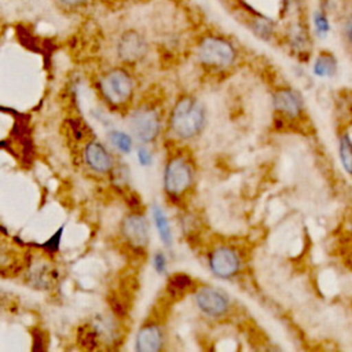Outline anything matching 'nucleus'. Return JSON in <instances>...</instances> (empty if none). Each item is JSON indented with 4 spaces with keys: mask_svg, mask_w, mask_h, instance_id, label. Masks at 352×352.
I'll list each match as a JSON object with an SVG mask.
<instances>
[{
    "mask_svg": "<svg viewBox=\"0 0 352 352\" xmlns=\"http://www.w3.org/2000/svg\"><path fill=\"white\" fill-rule=\"evenodd\" d=\"M205 124V104L194 95H180L169 110L168 129L179 140H191L199 136Z\"/></svg>",
    "mask_w": 352,
    "mask_h": 352,
    "instance_id": "obj_1",
    "label": "nucleus"
},
{
    "mask_svg": "<svg viewBox=\"0 0 352 352\" xmlns=\"http://www.w3.org/2000/svg\"><path fill=\"white\" fill-rule=\"evenodd\" d=\"M98 92L111 109L121 110L131 104L135 96V78L125 67H113L98 77Z\"/></svg>",
    "mask_w": 352,
    "mask_h": 352,
    "instance_id": "obj_2",
    "label": "nucleus"
},
{
    "mask_svg": "<svg viewBox=\"0 0 352 352\" xmlns=\"http://www.w3.org/2000/svg\"><path fill=\"white\" fill-rule=\"evenodd\" d=\"M195 170L191 158L182 150L170 153L162 172L165 195L172 201H180L194 186Z\"/></svg>",
    "mask_w": 352,
    "mask_h": 352,
    "instance_id": "obj_3",
    "label": "nucleus"
},
{
    "mask_svg": "<svg viewBox=\"0 0 352 352\" xmlns=\"http://www.w3.org/2000/svg\"><path fill=\"white\" fill-rule=\"evenodd\" d=\"M126 124L131 135L139 143H154L162 132L161 110L150 102L140 103L129 111Z\"/></svg>",
    "mask_w": 352,
    "mask_h": 352,
    "instance_id": "obj_4",
    "label": "nucleus"
},
{
    "mask_svg": "<svg viewBox=\"0 0 352 352\" xmlns=\"http://www.w3.org/2000/svg\"><path fill=\"white\" fill-rule=\"evenodd\" d=\"M197 56L201 65L213 70H224L234 65L236 51L230 41L217 36L204 37L197 48Z\"/></svg>",
    "mask_w": 352,
    "mask_h": 352,
    "instance_id": "obj_5",
    "label": "nucleus"
},
{
    "mask_svg": "<svg viewBox=\"0 0 352 352\" xmlns=\"http://www.w3.org/2000/svg\"><path fill=\"white\" fill-rule=\"evenodd\" d=\"M208 267L216 278L223 280L232 279L242 268L241 253L231 245H216L208 252Z\"/></svg>",
    "mask_w": 352,
    "mask_h": 352,
    "instance_id": "obj_6",
    "label": "nucleus"
},
{
    "mask_svg": "<svg viewBox=\"0 0 352 352\" xmlns=\"http://www.w3.org/2000/svg\"><path fill=\"white\" fill-rule=\"evenodd\" d=\"M194 302L198 311L210 319L224 318L231 309L228 294L210 285L194 287Z\"/></svg>",
    "mask_w": 352,
    "mask_h": 352,
    "instance_id": "obj_7",
    "label": "nucleus"
},
{
    "mask_svg": "<svg viewBox=\"0 0 352 352\" xmlns=\"http://www.w3.org/2000/svg\"><path fill=\"white\" fill-rule=\"evenodd\" d=\"M120 234L124 242L135 252H144L150 243V223L142 212L126 213L120 224Z\"/></svg>",
    "mask_w": 352,
    "mask_h": 352,
    "instance_id": "obj_8",
    "label": "nucleus"
},
{
    "mask_svg": "<svg viewBox=\"0 0 352 352\" xmlns=\"http://www.w3.org/2000/svg\"><path fill=\"white\" fill-rule=\"evenodd\" d=\"M82 160L87 168L96 175H110L116 168L113 153L99 140H88L82 148Z\"/></svg>",
    "mask_w": 352,
    "mask_h": 352,
    "instance_id": "obj_9",
    "label": "nucleus"
},
{
    "mask_svg": "<svg viewBox=\"0 0 352 352\" xmlns=\"http://www.w3.org/2000/svg\"><path fill=\"white\" fill-rule=\"evenodd\" d=\"M148 45L146 38L136 30L124 32L117 43V56L124 63H136L146 56Z\"/></svg>",
    "mask_w": 352,
    "mask_h": 352,
    "instance_id": "obj_10",
    "label": "nucleus"
},
{
    "mask_svg": "<svg viewBox=\"0 0 352 352\" xmlns=\"http://www.w3.org/2000/svg\"><path fill=\"white\" fill-rule=\"evenodd\" d=\"M274 109L280 117L292 121L297 120L304 113V100L298 92L292 88H279L272 95Z\"/></svg>",
    "mask_w": 352,
    "mask_h": 352,
    "instance_id": "obj_11",
    "label": "nucleus"
},
{
    "mask_svg": "<svg viewBox=\"0 0 352 352\" xmlns=\"http://www.w3.org/2000/svg\"><path fill=\"white\" fill-rule=\"evenodd\" d=\"M165 331L160 322H144L135 337V349L138 352H158L164 348Z\"/></svg>",
    "mask_w": 352,
    "mask_h": 352,
    "instance_id": "obj_12",
    "label": "nucleus"
},
{
    "mask_svg": "<svg viewBox=\"0 0 352 352\" xmlns=\"http://www.w3.org/2000/svg\"><path fill=\"white\" fill-rule=\"evenodd\" d=\"M151 219H153L154 227L157 230L158 238L161 239L162 245L165 248H172V245H173L172 226H170V221H169V217H168L166 212L157 202H154L151 205Z\"/></svg>",
    "mask_w": 352,
    "mask_h": 352,
    "instance_id": "obj_13",
    "label": "nucleus"
},
{
    "mask_svg": "<svg viewBox=\"0 0 352 352\" xmlns=\"http://www.w3.org/2000/svg\"><path fill=\"white\" fill-rule=\"evenodd\" d=\"M194 279L186 272H176L168 278L166 290L172 297H182L188 292L194 290Z\"/></svg>",
    "mask_w": 352,
    "mask_h": 352,
    "instance_id": "obj_14",
    "label": "nucleus"
},
{
    "mask_svg": "<svg viewBox=\"0 0 352 352\" xmlns=\"http://www.w3.org/2000/svg\"><path fill=\"white\" fill-rule=\"evenodd\" d=\"M312 73L320 78H331L337 73V59L329 51H322L314 60Z\"/></svg>",
    "mask_w": 352,
    "mask_h": 352,
    "instance_id": "obj_15",
    "label": "nucleus"
},
{
    "mask_svg": "<svg viewBox=\"0 0 352 352\" xmlns=\"http://www.w3.org/2000/svg\"><path fill=\"white\" fill-rule=\"evenodd\" d=\"M109 143L121 154L128 155L133 150V136L120 129H110L107 132Z\"/></svg>",
    "mask_w": 352,
    "mask_h": 352,
    "instance_id": "obj_16",
    "label": "nucleus"
},
{
    "mask_svg": "<svg viewBox=\"0 0 352 352\" xmlns=\"http://www.w3.org/2000/svg\"><path fill=\"white\" fill-rule=\"evenodd\" d=\"M338 155L344 170L352 176V139L348 132H344L340 136Z\"/></svg>",
    "mask_w": 352,
    "mask_h": 352,
    "instance_id": "obj_17",
    "label": "nucleus"
},
{
    "mask_svg": "<svg viewBox=\"0 0 352 352\" xmlns=\"http://www.w3.org/2000/svg\"><path fill=\"white\" fill-rule=\"evenodd\" d=\"M314 25H315V30H316V34L319 37H326L329 30H330V23H329V19L326 16L324 12L322 11H316L314 12Z\"/></svg>",
    "mask_w": 352,
    "mask_h": 352,
    "instance_id": "obj_18",
    "label": "nucleus"
},
{
    "mask_svg": "<svg viewBox=\"0 0 352 352\" xmlns=\"http://www.w3.org/2000/svg\"><path fill=\"white\" fill-rule=\"evenodd\" d=\"M153 268L158 275H166L168 272V257L162 250H157L151 258Z\"/></svg>",
    "mask_w": 352,
    "mask_h": 352,
    "instance_id": "obj_19",
    "label": "nucleus"
},
{
    "mask_svg": "<svg viewBox=\"0 0 352 352\" xmlns=\"http://www.w3.org/2000/svg\"><path fill=\"white\" fill-rule=\"evenodd\" d=\"M253 29H254V32H256L260 37H263L264 40H268V38L271 37V34H272V26H271V23H270L267 19H264V18H257V19L254 21V23H253Z\"/></svg>",
    "mask_w": 352,
    "mask_h": 352,
    "instance_id": "obj_20",
    "label": "nucleus"
},
{
    "mask_svg": "<svg viewBox=\"0 0 352 352\" xmlns=\"http://www.w3.org/2000/svg\"><path fill=\"white\" fill-rule=\"evenodd\" d=\"M136 160L142 166H150L153 164V154L147 144H139L136 148Z\"/></svg>",
    "mask_w": 352,
    "mask_h": 352,
    "instance_id": "obj_21",
    "label": "nucleus"
},
{
    "mask_svg": "<svg viewBox=\"0 0 352 352\" xmlns=\"http://www.w3.org/2000/svg\"><path fill=\"white\" fill-rule=\"evenodd\" d=\"M62 232H63V226L56 231V234H54V235L44 243V248H45V250H47L48 253H55V252L58 250Z\"/></svg>",
    "mask_w": 352,
    "mask_h": 352,
    "instance_id": "obj_22",
    "label": "nucleus"
},
{
    "mask_svg": "<svg viewBox=\"0 0 352 352\" xmlns=\"http://www.w3.org/2000/svg\"><path fill=\"white\" fill-rule=\"evenodd\" d=\"M344 32H345V38H346V41H348L349 45L352 47V15L346 19Z\"/></svg>",
    "mask_w": 352,
    "mask_h": 352,
    "instance_id": "obj_23",
    "label": "nucleus"
},
{
    "mask_svg": "<svg viewBox=\"0 0 352 352\" xmlns=\"http://www.w3.org/2000/svg\"><path fill=\"white\" fill-rule=\"evenodd\" d=\"M88 0H59V3L65 7H69V8H76V7H81L87 3Z\"/></svg>",
    "mask_w": 352,
    "mask_h": 352,
    "instance_id": "obj_24",
    "label": "nucleus"
},
{
    "mask_svg": "<svg viewBox=\"0 0 352 352\" xmlns=\"http://www.w3.org/2000/svg\"><path fill=\"white\" fill-rule=\"evenodd\" d=\"M349 231H351V234H352V217H351V220H349Z\"/></svg>",
    "mask_w": 352,
    "mask_h": 352,
    "instance_id": "obj_25",
    "label": "nucleus"
}]
</instances>
